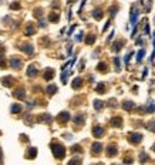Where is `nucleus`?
Segmentation results:
<instances>
[{
  "label": "nucleus",
  "instance_id": "1",
  "mask_svg": "<svg viewBox=\"0 0 155 165\" xmlns=\"http://www.w3.org/2000/svg\"><path fill=\"white\" fill-rule=\"evenodd\" d=\"M51 150H53V154L57 160H63L64 155H66V150L61 144H51Z\"/></svg>",
  "mask_w": 155,
  "mask_h": 165
},
{
  "label": "nucleus",
  "instance_id": "2",
  "mask_svg": "<svg viewBox=\"0 0 155 165\" xmlns=\"http://www.w3.org/2000/svg\"><path fill=\"white\" fill-rule=\"evenodd\" d=\"M128 140H130V142H132V144H138V142L142 140V135L138 134V132H130V134H128Z\"/></svg>",
  "mask_w": 155,
  "mask_h": 165
},
{
  "label": "nucleus",
  "instance_id": "3",
  "mask_svg": "<svg viewBox=\"0 0 155 165\" xmlns=\"http://www.w3.org/2000/svg\"><path fill=\"white\" fill-rule=\"evenodd\" d=\"M13 95H14L16 98H19V100H24V97H26V91H24V88H17V90L13 91Z\"/></svg>",
  "mask_w": 155,
  "mask_h": 165
},
{
  "label": "nucleus",
  "instance_id": "4",
  "mask_svg": "<svg viewBox=\"0 0 155 165\" xmlns=\"http://www.w3.org/2000/svg\"><path fill=\"white\" fill-rule=\"evenodd\" d=\"M13 82H14V80H13V77H11V76H9V77H3V78H1V84H3V85H6V87L13 85Z\"/></svg>",
  "mask_w": 155,
  "mask_h": 165
},
{
  "label": "nucleus",
  "instance_id": "5",
  "mask_svg": "<svg viewBox=\"0 0 155 165\" xmlns=\"http://www.w3.org/2000/svg\"><path fill=\"white\" fill-rule=\"evenodd\" d=\"M93 135L94 137H101V135H104V128L103 127H95L94 129H93Z\"/></svg>",
  "mask_w": 155,
  "mask_h": 165
},
{
  "label": "nucleus",
  "instance_id": "6",
  "mask_svg": "<svg viewBox=\"0 0 155 165\" xmlns=\"http://www.w3.org/2000/svg\"><path fill=\"white\" fill-rule=\"evenodd\" d=\"M36 155H37V150H36V148H30V150L27 151V154H26V158H27V160H33Z\"/></svg>",
  "mask_w": 155,
  "mask_h": 165
},
{
  "label": "nucleus",
  "instance_id": "7",
  "mask_svg": "<svg viewBox=\"0 0 155 165\" xmlns=\"http://www.w3.org/2000/svg\"><path fill=\"white\" fill-rule=\"evenodd\" d=\"M10 66H11L13 68H19V67L21 66L20 58H11V60H10Z\"/></svg>",
  "mask_w": 155,
  "mask_h": 165
},
{
  "label": "nucleus",
  "instance_id": "8",
  "mask_svg": "<svg viewBox=\"0 0 155 165\" xmlns=\"http://www.w3.org/2000/svg\"><path fill=\"white\" fill-rule=\"evenodd\" d=\"M27 74H29V77H34V76H37V68H36L34 66H30V67L27 68Z\"/></svg>",
  "mask_w": 155,
  "mask_h": 165
},
{
  "label": "nucleus",
  "instance_id": "9",
  "mask_svg": "<svg viewBox=\"0 0 155 165\" xmlns=\"http://www.w3.org/2000/svg\"><path fill=\"white\" fill-rule=\"evenodd\" d=\"M91 150H93V152H94V154H100V152H101V150H103V145H101L100 142H95V144L93 145V148H91Z\"/></svg>",
  "mask_w": 155,
  "mask_h": 165
},
{
  "label": "nucleus",
  "instance_id": "10",
  "mask_svg": "<svg viewBox=\"0 0 155 165\" xmlns=\"http://www.w3.org/2000/svg\"><path fill=\"white\" fill-rule=\"evenodd\" d=\"M107 152H108V157H113V155H115L117 154V147L114 144H111L108 148H107Z\"/></svg>",
  "mask_w": 155,
  "mask_h": 165
},
{
  "label": "nucleus",
  "instance_id": "11",
  "mask_svg": "<svg viewBox=\"0 0 155 165\" xmlns=\"http://www.w3.org/2000/svg\"><path fill=\"white\" fill-rule=\"evenodd\" d=\"M56 91H57V85H56V84H50V85L47 87V94H48V95H53Z\"/></svg>",
  "mask_w": 155,
  "mask_h": 165
},
{
  "label": "nucleus",
  "instance_id": "12",
  "mask_svg": "<svg viewBox=\"0 0 155 165\" xmlns=\"http://www.w3.org/2000/svg\"><path fill=\"white\" fill-rule=\"evenodd\" d=\"M68 118H70V114H68V113H66V111H64V113H61V114H58V120H60V121H63V123H66Z\"/></svg>",
  "mask_w": 155,
  "mask_h": 165
},
{
  "label": "nucleus",
  "instance_id": "13",
  "mask_svg": "<svg viewBox=\"0 0 155 165\" xmlns=\"http://www.w3.org/2000/svg\"><path fill=\"white\" fill-rule=\"evenodd\" d=\"M121 124H122V121H121L119 117H115V118L111 120V125H113V127H121Z\"/></svg>",
  "mask_w": 155,
  "mask_h": 165
},
{
  "label": "nucleus",
  "instance_id": "14",
  "mask_svg": "<svg viewBox=\"0 0 155 165\" xmlns=\"http://www.w3.org/2000/svg\"><path fill=\"white\" fill-rule=\"evenodd\" d=\"M53 76H54V74H53V70H51V68L46 70V73H44V78H46V80H51Z\"/></svg>",
  "mask_w": 155,
  "mask_h": 165
},
{
  "label": "nucleus",
  "instance_id": "15",
  "mask_svg": "<svg viewBox=\"0 0 155 165\" xmlns=\"http://www.w3.org/2000/svg\"><path fill=\"white\" fill-rule=\"evenodd\" d=\"M20 111H21V105H20V104H13V105H11V113L17 114V113H20Z\"/></svg>",
  "mask_w": 155,
  "mask_h": 165
},
{
  "label": "nucleus",
  "instance_id": "16",
  "mask_svg": "<svg viewBox=\"0 0 155 165\" xmlns=\"http://www.w3.org/2000/svg\"><path fill=\"white\" fill-rule=\"evenodd\" d=\"M23 51H26L27 54H32V53H33V46H32V44H26V46H23Z\"/></svg>",
  "mask_w": 155,
  "mask_h": 165
},
{
  "label": "nucleus",
  "instance_id": "17",
  "mask_svg": "<svg viewBox=\"0 0 155 165\" xmlns=\"http://www.w3.org/2000/svg\"><path fill=\"white\" fill-rule=\"evenodd\" d=\"M81 84H83V80H81V78H76V80L73 81V88H76V90H77V88L81 87Z\"/></svg>",
  "mask_w": 155,
  "mask_h": 165
},
{
  "label": "nucleus",
  "instance_id": "18",
  "mask_svg": "<svg viewBox=\"0 0 155 165\" xmlns=\"http://www.w3.org/2000/svg\"><path fill=\"white\" fill-rule=\"evenodd\" d=\"M137 16H138L137 9H132V14H131V23H135V21H137Z\"/></svg>",
  "mask_w": 155,
  "mask_h": 165
},
{
  "label": "nucleus",
  "instance_id": "19",
  "mask_svg": "<svg viewBox=\"0 0 155 165\" xmlns=\"http://www.w3.org/2000/svg\"><path fill=\"white\" fill-rule=\"evenodd\" d=\"M94 17H95V19H101V17H103V11H101L100 9L94 10Z\"/></svg>",
  "mask_w": 155,
  "mask_h": 165
},
{
  "label": "nucleus",
  "instance_id": "20",
  "mask_svg": "<svg viewBox=\"0 0 155 165\" xmlns=\"http://www.w3.org/2000/svg\"><path fill=\"white\" fill-rule=\"evenodd\" d=\"M144 56H145V50H140V53L137 54V61H141Z\"/></svg>",
  "mask_w": 155,
  "mask_h": 165
},
{
  "label": "nucleus",
  "instance_id": "21",
  "mask_svg": "<svg viewBox=\"0 0 155 165\" xmlns=\"http://www.w3.org/2000/svg\"><path fill=\"white\" fill-rule=\"evenodd\" d=\"M132 107H134V103H131V101H125L124 103V108L125 110H131Z\"/></svg>",
  "mask_w": 155,
  "mask_h": 165
},
{
  "label": "nucleus",
  "instance_id": "22",
  "mask_svg": "<svg viewBox=\"0 0 155 165\" xmlns=\"http://www.w3.org/2000/svg\"><path fill=\"white\" fill-rule=\"evenodd\" d=\"M122 44H124L122 41H119V43H115V44L113 46V48H114V51H119V48L122 47Z\"/></svg>",
  "mask_w": 155,
  "mask_h": 165
},
{
  "label": "nucleus",
  "instance_id": "23",
  "mask_svg": "<svg viewBox=\"0 0 155 165\" xmlns=\"http://www.w3.org/2000/svg\"><path fill=\"white\" fill-rule=\"evenodd\" d=\"M94 105H95V108H97V110H100V108H103L104 103H103V101H98V100H97V101H94Z\"/></svg>",
  "mask_w": 155,
  "mask_h": 165
},
{
  "label": "nucleus",
  "instance_id": "24",
  "mask_svg": "<svg viewBox=\"0 0 155 165\" xmlns=\"http://www.w3.org/2000/svg\"><path fill=\"white\" fill-rule=\"evenodd\" d=\"M48 19H50V21H57V20H58V16H57L56 13H51Z\"/></svg>",
  "mask_w": 155,
  "mask_h": 165
},
{
  "label": "nucleus",
  "instance_id": "25",
  "mask_svg": "<svg viewBox=\"0 0 155 165\" xmlns=\"http://www.w3.org/2000/svg\"><path fill=\"white\" fill-rule=\"evenodd\" d=\"M85 43H87V44H91V43H94V36H93V34H90V36L87 37Z\"/></svg>",
  "mask_w": 155,
  "mask_h": 165
},
{
  "label": "nucleus",
  "instance_id": "26",
  "mask_svg": "<svg viewBox=\"0 0 155 165\" xmlns=\"http://www.w3.org/2000/svg\"><path fill=\"white\" fill-rule=\"evenodd\" d=\"M74 123H77V124H83L84 123V118H83V117H80V115H78V117H76V118H74Z\"/></svg>",
  "mask_w": 155,
  "mask_h": 165
},
{
  "label": "nucleus",
  "instance_id": "27",
  "mask_svg": "<svg viewBox=\"0 0 155 165\" xmlns=\"http://www.w3.org/2000/svg\"><path fill=\"white\" fill-rule=\"evenodd\" d=\"M104 88H105V85H104V84L101 82V84H100V85L97 87V91H98V93H103V91H104Z\"/></svg>",
  "mask_w": 155,
  "mask_h": 165
},
{
  "label": "nucleus",
  "instance_id": "28",
  "mask_svg": "<svg viewBox=\"0 0 155 165\" xmlns=\"http://www.w3.org/2000/svg\"><path fill=\"white\" fill-rule=\"evenodd\" d=\"M148 128H150L151 131H154V132H155V121H151V123L148 124Z\"/></svg>",
  "mask_w": 155,
  "mask_h": 165
},
{
  "label": "nucleus",
  "instance_id": "29",
  "mask_svg": "<svg viewBox=\"0 0 155 165\" xmlns=\"http://www.w3.org/2000/svg\"><path fill=\"white\" fill-rule=\"evenodd\" d=\"M33 33H34V29H27V30H26V34H27V36H30V34H33Z\"/></svg>",
  "mask_w": 155,
  "mask_h": 165
},
{
  "label": "nucleus",
  "instance_id": "30",
  "mask_svg": "<svg viewBox=\"0 0 155 165\" xmlns=\"http://www.w3.org/2000/svg\"><path fill=\"white\" fill-rule=\"evenodd\" d=\"M105 68H107V66H105L104 63H101V64L98 66V70H105Z\"/></svg>",
  "mask_w": 155,
  "mask_h": 165
},
{
  "label": "nucleus",
  "instance_id": "31",
  "mask_svg": "<svg viewBox=\"0 0 155 165\" xmlns=\"http://www.w3.org/2000/svg\"><path fill=\"white\" fill-rule=\"evenodd\" d=\"M140 160H141V161H147V160H148V157H147L145 154H142V155L140 157Z\"/></svg>",
  "mask_w": 155,
  "mask_h": 165
},
{
  "label": "nucleus",
  "instance_id": "32",
  "mask_svg": "<svg viewBox=\"0 0 155 165\" xmlns=\"http://www.w3.org/2000/svg\"><path fill=\"white\" fill-rule=\"evenodd\" d=\"M154 48H155V40H154ZM152 58H155V50H154V54H152Z\"/></svg>",
  "mask_w": 155,
  "mask_h": 165
},
{
  "label": "nucleus",
  "instance_id": "33",
  "mask_svg": "<svg viewBox=\"0 0 155 165\" xmlns=\"http://www.w3.org/2000/svg\"><path fill=\"white\" fill-rule=\"evenodd\" d=\"M0 161H1V148H0Z\"/></svg>",
  "mask_w": 155,
  "mask_h": 165
},
{
  "label": "nucleus",
  "instance_id": "34",
  "mask_svg": "<svg viewBox=\"0 0 155 165\" xmlns=\"http://www.w3.org/2000/svg\"><path fill=\"white\" fill-rule=\"evenodd\" d=\"M152 150H154V151H155V145H154V147H152Z\"/></svg>",
  "mask_w": 155,
  "mask_h": 165
}]
</instances>
